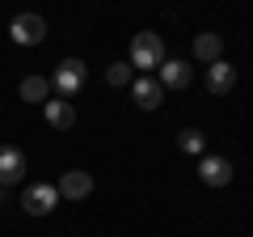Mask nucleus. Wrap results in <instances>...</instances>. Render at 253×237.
Segmentation results:
<instances>
[{
  "instance_id": "f03ea898",
  "label": "nucleus",
  "mask_w": 253,
  "mask_h": 237,
  "mask_svg": "<svg viewBox=\"0 0 253 237\" xmlns=\"http://www.w3.org/2000/svg\"><path fill=\"white\" fill-rule=\"evenodd\" d=\"M9 34H13V43H21V47H38L46 38V21L38 17V13H17L13 26H9Z\"/></svg>"
},
{
  "instance_id": "2eb2a0df",
  "label": "nucleus",
  "mask_w": 253,
  "mask_h": 237,
  "mask_svg": "<svg viewBox=\"0 0 253 237\" xmlns=\"http://www.w3.org/2000/svg\"><path fill=\"white\" fill-rule=\"evenodd\" d=\"M177 148H181V153H203V131L186 127V131L177 136Z\"/></svg>"
},
{
  "instance_id": "6e6552de",
  "label": "nucleus",
  "mask_w": 253,
  "mask_h": 237,
  "mask_svg": "<svg viewBox=\"0 0 253 237\" xmlns=\"http://www.w3.org/2000/svg\"><path fill=\"white\" fill-rule=\"evenodd\" d=\"M42 115H46V123H51L55 131H68V127L76 123V106H72L68 98H51V102L42 106Z\"/></svg>"
},
{
  "instance_id": "39448f33",
  "label": "nucleus",
  "mask_w": 253,
  "mask_h": 237,
  "mask_svg": "<svg viewBox=\"0 0 253 237\" xmlns=\"http://www.w3.org/2000/svg\"><path fill=\"white\" fill-rule=\"evenodd\" d=\"M21 178H26V153L13 144H0V186L9 191V186H17Z\"/></svg>"
},
{
  "instance_id": "0eeeda50",
  "label": "nucleus",
  "mask_w": 253,
  "mask_h": 237,
  "mask_svg": "<svg viewBox=\"0 0 253 237\" xmlns=\"http://www.w3.org/2000/svg\"><path fill=\"white\" fill-rule=\"evenodd\" d=\"M55 191H59V199H72V203H76V199H84V195L93 191V178H89L84 170H68V174L59 178Z\"/></svg>"
},
{
  "instance_id": "dca6fc26",
  "label": "nucleus",
  "mask_w": 253,
  "mask_h": 237,
  "mask_svg": "<svg viewBox=\"0 0 253 237\" xmlns=\"http://www.w3.org/2000/svg\"><path fill=\"white\" fill-rule=\"evenodd\" d=\"M0 203H4V186H0Z\"/></svg>"
},
{
  "instance_id": "4468645a",
  "label": "nucleus",
  "mask_w": 253,
  "mask_h": 237,
  "mask_svg": "<svg viewBox=\"0 0 253 237\" xmlns=\"http://www.w3.org/2000/svg\"><path fill=\"white\" fill-rule=\"evenodd\" d=\"M106 81L110 85H131V81H135V68L126 64V59H123V64H110L106 68Z\"/></svg>"
},
{
  "instance_id": "423d86ee",
  "label": "nucleus",
  "mask_w": 253,
  "mask_h": 237,
  "mask_svg": "<svg viewBox=\"0 0 253 237\" xmlns=\"http://www.w3.org/2000/svg\"><path fill=\"white\" fill-rule=\"evenodd\" d=\"M199 178L207 186H228L232 182V161H228V157H203L199 161Z\"/></svg>"
},
{
  "instance_id": "9b49d317",
  "label": "nucleus",
  "mask_w": 253,
  "mask_h": 237,
  "mask_svg": "<svg viewBox=\"0 0 253 237\" xmlns=\"http://www.w3.org/2000/svg\"><path fill=\"white\" fill-rule=\"evenodd\" d=\"M190 76H194V72H190L186 59H165V64H161V89H186Z\"/></svg>"
},
{
  "instance_id": "f257e3e1",
  "label": "nucleus",
  "mask_w": 253,
  "mask_h": 237,
  "mask_svg": "<svg viewBox=\"0 0 253 237\" xmlns=\"http://www.w3.org/2000/svg\"><path fill=\"white\" fill-rule=\"evenodd\" d=\"M131 68H139V72H152V68H161L165 64V43H161V34H152V30H144V34H135L131 38V59H126Z\"/></svg>"
},
{
  "instance_id": "9d476101",
  "label": "nucleus",
  "mask_w": 253,
  "mask_h": 237,
  "mask_svg": "<svg viewBox=\"0 0 253 237\" xmlns=\"http://www.w3.org/2000/svg\"><path fill=\"white\" fill-rule=\"evenodd\" d=\"M207 89H211V93H219V98L236 89V68L228 64V59H219V64H211V68H207Z\"/></svg>"
},
{
  "instance_id": "ddd939ff",
  "label": "nucleus",
  "mask_w": 253,
  "mask_h": 237,
  "mask_svg": "<svg viewBox=\"0 0 253 237\" xmlns=\"http://www.w3.org/2000/svg\"><path fill=\"white\" fill-rule=\"evenodd\" d=\"M21 102L46 106V102H51V81H46V76H26V81H21Z\"/></svg>"
},
{
  "instance_id": "20e7f679",
  "label": "nucleus",
  "mask_w": 253,
  "mask_h": 237,
  "mask_svg": "<svg viewBox=\"0 0 253 237\" xmlns=\"http://www.w3.org/2000/svg\"><path fill=\"white\" fill-rule=\"evenodd\" d=\"M51 85L59 89V98H68V102H72V98H76V89L84 85V64H81V59H63V64L55 68Z\"/></svg>"
},
{
  "instance_id": "1a4fd4ad",
  "label": "nucleus",
  "mask_w": 253,
  "mask_h": 237,
  "mask_svg": "<svg viewBox=\"0 0 253 237\" xmlns=\"http://www.w3.org/2000/svg\"><path fill=\"white\" fill-rule=\"evenodd\" d=\"M131 93H135V102L144 110H156L165 102V89H161V81H152V76H135L131 81Z\"/></svg>"
},
{
  "instance_id": "7ed1b4c3",
  "label": "nucleus",
  "mask_w": 253,
  "mask_h": 237,
  "mask_svg": "<svg viewBox=\"0 0 253 237\" xmlns=\"http://www.w3.org/2000/svg\"><path fill=\"white\" fill-rule=\"evenodd\" d=\"M21 208H26L30 216H51V212L59 208V191H55L51 182H38V186H30V191L21 195Z\"/></svg>"
},
{
  "instance_id": "f8f14e48",
  "label": "nucleus",
  "mask_w": 253,
  "mask_h": 237,
  "mask_svg": "<svg viewBox=\"0 0 253 237\" xmlns=\"http://www.w3.org/2000/svg\"><path fill=\"white\" fill-rule=\"evenodd\" d=\"M219 55H224V38L219 34H199L194 38V59H203V64H219Z\"/></svg>"
}]
</instances>
